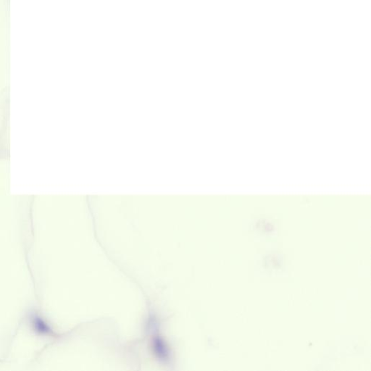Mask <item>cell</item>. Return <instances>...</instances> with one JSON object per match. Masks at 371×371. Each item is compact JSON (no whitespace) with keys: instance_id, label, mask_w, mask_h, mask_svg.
I'll return each instance as SVG.
<instances>
[{"instance_id":"cell-1","label":"cell","mask_w":371,"mask_h":371,"mask_svg":"<svg viewBox=\"0 0 371 371\" xmlns=\"http://www.w3.org/2000/svg\"><path fill=\"white\" fill-rule=\"evenodd\" d=\"M152 348H153L155 355L159 360H168V357H169L168 348H167L166 344H165L163 340L160 337L157 336L153 338Z\"/></svg>"},{"instance_id":"cell-2","label":"cell","mask_w":371,"mask_h":371,"mask_svg":"<svg viewBox=\"0 0 371 371\" xmlns=\"http://www.w3.org/2000/svg\"><path fill=\"white\" fill-rule=\"evenodd\" d=\"M34 324H35V326H36V330L39 331V332L47 333V332L49 331L48 327L44 323H43V322L40 320L39 318H36V320H35V323Z\"/></svg>"}]
</instances>
